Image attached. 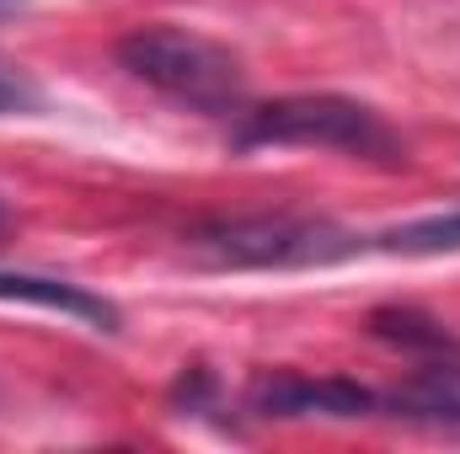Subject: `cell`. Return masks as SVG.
Returning a JSON list of instances; mask_svg holds the SVG:
<instances>
[{
    "mask_svg": "<svg viewBox=\"0 0 460 454\" xmlns=\"http://www.w3.org/2000/svg\"><path fill=\"white\" fill-rule=\"evenodd\" d=\"M338 150L353 161H380L402 166L407 144L402 134L375 113L369 102H353L338 92H300V97H273L262 108H241L230 128V150Z\"/></svg>",
    "mask_w": 460,
    "mask_h": 454,
    "instance_id": "6da1fadb",
    "label": "cell"
},
{
    "mask_svg": "<svg viewBox=\"0 0 460 454\" xmlns=\"http://www.w3.org/2000/svg\"><path fill=\"white\" fill-rule=\"evenodd\" d=\"M113 54L139 86L204 118H241V108H246V65L204 32L150 22V27L123 32Z\"/></svg>",
    "mask_w": 460,
    "mask_h": 454,
    "instance_id": "7a4b0ae2",
    "label": "cell"
},
{
    "mask_svg": "<svg viewBox=\"0 0 460 454\" xmlns=\"http://www.w3.org/2000/svg\"><path fill=\"white\" fill-rule=\"evenodd\" d=\"M369 246V235L311 220V214H235V220H204L188 230V251L209 267L235 273H289V267H332Z\"/></svg>",
    "mask_w": 460,
    "mask_h": 454,
    "instance_id": "3957f363",
    "label": "cell"
},
{
    "mask_svg": "<svg viewBox=\"0 0 460 454\" xmlns=\"http://www.w3.org/2000/svg\"><path fill=\"white\" fill-rule=\"evenodd\" d=\"M246 412L268 423H300V417H332V423H358L380 417L385 396L343 380V374H300V369H268L246 385Z\"/></svg>",
    "mask_w": 460,
    "mask_h": 454,
    "instance_id": "277c9868",
    "label": "cell"
},
{
    "mask_svg": "<svg viewBox=\"0 0 460 454\" xmlns=\"http://www.w3.org/2000/svg\"><path fill=\"white\" fill-rule=\"evenodd\" d=\"M385 417H402L434 433H460V347L418 358L407 385L385 396Z\"/></svg>",
    "mask_w": 460,
    "mask_h": 454,
    "instance_id": "5b68a950",
    "label": "cell"
},
{
    "mask_svg": "<svg viewBox=\"0 0 460 454\" xmlns=\"http://www.w3.org/2000/svg\"><path fill=\"white\" fill-rule=\"evenodd\" d=\"M0 305H32V310H54L70 316L92 332H123V310L113 300L70 284V278H49V273H11L0 267Z\"/></svg>",
    "mask_w": 460,
    "mask_h": 454,
    "instance_id": "8992f818",
    "label": "cell"
},
{
    "mask_svg": "<svg viewBox=\"0 0 460 454\" xmlns=\"http://www.w3.org/2000/svg\"><path fill=\"white\" fill-rule=\"evenodd\" d=\"M369 332L380 342H391V347H402V353H412V358L460 347V337L445 321H434V316H423V310H412V305H385V310H375V316H369Z\"/></svg>",
    "mask_w": 460,
    "mask_h": 454,
    "instance_id": "52a82bcc",
    "label": "cell"
},
{
    "mask_svg": "<svg viewBox=\"0 0 460 454\" xmlns=\"http://www.w3.org/2000/svg\"><path fill=\"white\" fill-rule=\"evenodd\" d=\"M369 246L375 251H391V257H445V251H460V209L391 225V230H380Z\"/></svg>",
    "mask_w": 460,
    "mask_h": 454,
    "instance_id": "ba28073f",
    "label": "cell"
},
{
    "mask_svg": "<svg viewBox=\"0 0 460 454\" xmlns=\"http://www.w3.org/2000/svg\"><path fill=\"white\" fill-rule=\"evenodd\" d=\"M38 108V86L16 70V65H5L0 59V118H22Z\"/></svg>",
    "mask_w": 460,
    "mask_h": 454,
    "instance_id": "9c48e42d",
    "label": "cell"
},
{
    "mask_svg": "<svg viewBox=\"0 0 460 454\" xmlns=\"http://www.w3.org/2000/svg\"><path fill=\"white\" fill-rule=\"evenodd\" d=\"M32 0H0V16H16V11H27Z\"/></svg>",
    "mask_w": 460,
    "mask_h": 454,
    "instance_id": "30bf717a",
    "label": "cell"
},
{
    "mask_svg": "<svg viewBox=\"0 0 460 454\" xmlns=\"http://www.w3.org/2000/svg\"><path fill=\"white\" fill-rule=\"evenodd\" d=\"M11 225V204H5V198H0V230Z\"/></svg>",
    "mask_w": 460,
    "mask_h": 454,
    "instance_id": "8fae6325",
    "label": "cell"
}]
</instances>
